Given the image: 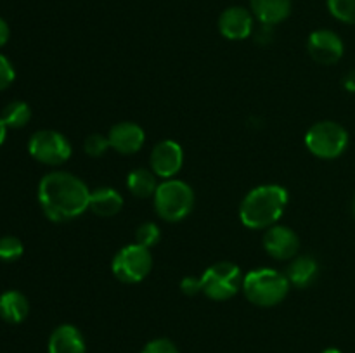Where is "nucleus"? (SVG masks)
Masks as SVG:
<instances>
[{"label":"nucleus","mask_w":355,"mask_h":353,"mask_svg":"<svg viewBox=\"0 0 355 353\" xmlns=\"http://www.w3.org/2000/svg\"><path fill=\"white\" fill-rule=\"evenodd\" d=\"M90 189L69 172H51L38 183V203L52 221H69L89 210Z\"/></svg>","instance_id":"1"},{"label":"nucleus","mask_w":355,"mask_h":353,"mask_svg":"<svg viewBox=\"0 0 355 353\" xmlns=\"http://www.w3.org/2000/svg\"><path fill=\"white\" fill-rule=\"evenodd\" d=\"M288 190L277 183H263L243 197L239 218L243 225L253 230H267L276 225L288 206Z\"/></svg>","instance_id":"2"},{"label":"nucleus","mask_w":355,"mask_h":353,"mask_svg":"<svg viewBox=\"0 0 355 353\" xmlns=\"http://www.w3.org/2000/svg\"><path fill=\"white\" fill-rule=\"evenodd\" d=\"M243 293L250 303L262 308H270L284 301L290 293V280L286 273L274 269H253L243 277Z\"/></svg>","instance_id":"3"},{"label":"nucleus","mask_w":355,"mask_h":353,"mask_svg":"<svg viewBox=\"0 0 355 353\" xmlns=\"http://www.w3.org/2000/svg\"><path fill=\"white\" fill-rule=\"evenodd\" d=\"M155 211L168 224H177L189 217L194 208V190L179 179L163 180L153 196Z\"/></svg>","instance_id":"4"},{"label":"nucleus","mask_w":355,"mask_h":353,"mask_svg":"<svg viewBox=\"0 0 355 353\" xmlns=\"http://www.w3.org/2000/svg\"><path fill=\"white\" fill-rule=\"evenodd\" d=\"M305 145L315 158L336 159L349 147V132L336 121H318L305 134Z\"/></svg>","instance_id":"5"},{"label":"nucleus","mask_w":355,"mask_h":353,"mask_svg":"<svg viewBox=\"0 0 355 353\" xmlns=\"http://www.w3.org/2000/svg\"><path fill=\"white\" fill-rule=\"evenodd\" d=\"M201 279V293L214 301H227L243 287V273L236 263L218 262L208 266Z\"/></svg>","instance_id":"6"},{"label":"nucleus","mask_w":355,"mask_h":353,"mask_svg":"<svg viewBox=\"0 0 355 353\" xmlns=\"http://www.w3.org/2000/svg\"><path fill=\"white\" fill-rule=\"evenodd\" d=\"M153 255L151 249L137 244H127L114 255L111 262V272L120 282L137 284L151 273Z\"/></svg>","instance_id":"7"},{"label":"nucleus","mask_w":355,"mask_h":353,"mask_svg":"<svg viewBox=\"0 0 355 353\" xmlns=\"http://www.w3.org/2000/svg\"><path fill=\"white\" fill-rule=\"evenodd\" d=\"M28 152L42 165L61 166L71 158V144L61 132L38 130L28 141Z\"/></svg>","instance_id":"8"},{"label":"nucleus","mask_w":355,"mask_h":353,"mask_svg":"<svg viewBox=\"0 0 355 353\" xmlns=\"http://www.w3.org/2000/svg\"><path fill=\"white\" fill-rule=\"evenodd\" d=\"M149 163H151V170L156 176L163 180L175 179V175L184 165L182 145L175 141H170V138L158 142L153 147Z\"/></svg>","instance_id":"9"},{"label":"nucleus","mask_w":355,"mask_h":353,"mask_svg":"<svg viewBox=\"0 0 355 353\" xmlns=\"http://www.w3.org/2000/svg\"><path fill=\"white\" fill-rule=\"evenodd\" d=\"M307 51L318 64L331 66L343 57L345 45L338 33L331 30L312 31L307 42Z\"/></svg>","instance_id":"10"},{"label":"nucleus","mask_w":355,"mask_h":353,"mask_svg":"<svg viewBox=\"0 0 355 353\" xmlns=\"http://www.w3.org/2000/svg\"><path fill=\"white\" fill-rule=\"evenodd\" d=\"M263 249L267 255L274 260H293L300 249V239L291 230L290 227L284 225H272L266 230L262 237Z\"/></svg>","instance_id":"11"},{"label":"nucleus","mask_w":355,"mask_h":353,"mask_svg":"<svg viewBox=\"0 0 355 353\" xmlns=\"http://www.w3.org/2000/svg\"><path fill=\"white\" fill-rule=\"evenodd\" d=\"M107 138L113 151H116L118 154L130 156L141 151L146 142V134L142 127L134 121H120L111 127Z\"/></svg>","instance_id":"12"},{"label":"nucleus","mask_w":355,"mask_h":353,"mask_svg":"<svg viewBox=\"0 0 355 353\" xmlns=\"http://www.w3.org/2000/svg\"><path fill=\"white\" fill-rule=\"evenodd\" d=\"M218 31L227 40H245L253 31V14L246 7H227L218 17Z\"/></svg>","instance_id":"13"},{"label":"nucleus","mask_w":355,"mask_h":353,"mask_svg":"<svg viewBox=\"0 0 355 353\" xmlns=\"http://www.w3.org/2000/svg\"><path fill=\"white\" fill-rule=\"evenodd\" d=\"M47 350L49 353H87V343L78 327L62 324L52 331Z\"/></svg>","instance_id":"14"},{"label":"nucleus","mask_w":355,"mask_h":353,"mask_svg":"<svg viewBox=\"0 0 355 353\" xmlns=\"http://www.w3.org/2000/svg\"><path fill=\"white\" fill-rule=\"evenodd\" d=\"M250 10L263 26H274L290 16L291 0H250Z\"/></svg>","instance_id":"15"},{"label":"nucleus","mask_w":355,"mask_h":353,"mask_svg":"<svg viewBox=\"0 0 355 353\" xmlns=\"http://www.w3.org/2000/svg\"><path fill=\"white\" fill-rule=\"evenodd\" d=\"M123 208V196L113 187H99L90 190L89 210L101 218H111Z\"/></svg>","instance_id":"16"},{"label":"nucleus","mask_w":355,"mask_h":353,"mask_svg":"<svg viewBox=\"0 0 355 353\" xmlns=\"http://www.w3.org/2000/svg\"><path fill=\"white\" fill-rule=\"evenodd\" d=\"M28 314H30V303L21 291L10 289L0 294V318L7 324H21Z\"/></svg>","instance_id":"17"},{"label":"nucleus","mask_w":355,"mask_h":353,"mask_svg":"<svg viewBox=\"0 0 355 353\" xmlns=\"http://www.w3.org/2000/svg\"><path fill=\"white\" fill-rule=\"evenodd\" d=\"M319 265L312 256H295L286 270V277L295 287H309L318 279Z\"/></svg>","instance_id":"18"},{"label":"nucleus","mask_w":355,"mask_h":353,"mask_svg":"<svg viewBox=\"0 0 355 353\" xmlns=\"http://www.w3.org/2000/svg\"><path fill=\"white\" fill-rule=\"evenodd\" d=\"M158 176L153 173V170L148 168H135L128 173L127 187L135 197L139 199H148V197L155 196L156 189H158Z\"/></svg>","instance_id":"19"},{"label":"nucleus","mask_w":355,"mask_h":353,"mask_svg":"<svg viewBox=\"0 0 355 353\" xmlns=\"http://www.w3.org/2000/svg\"><path fill=\"white\" fill-rule=\"evenodd\" d=\"M0 118H2L7 128L17 130V128H23L30 123L31 109L24 100H12V102L3 107Z\"/></svg>","instance_id":"20"},{"label":"nucleus","mask_w":355,"mask_h":353,"mask_svg":"<svg viewBox=\"0 0 355 353\" xmlns=\"http://www.w3.org/2000/svg\"><path fill=\"white\" fill-rule=\"evenodd\" d=\"M159 239H162V230H159V227L155 221H144L135 230V242L148 249L155 248L159 242Z\"/></svg>","instance_id":"21"},{"label":"nucleus","mask_w":355,"mask_h":353,"mask_svg":"<svg viewBox=\"0 0 355 353\" xmlns=\"http://www.w3.org/2000/svg\"><path fill=\"white\" fill-rule=\"evenodd\" d=\"M328 10L335 19L355 24V0H328Z\"/></svg>","instance_id":"22"},{"label":"nucleus","mask_w":355,"mask_h":353,"mask_svg":"<svg viewBox=\"0 0 355 353\" xmlns=\"http://www.w3.org/2000/svg\"><path fill=\"white\" fill-rule=\"evenodd\" d=\"M23 242L16 235H3L0 237V260L2 262H16L23 256Z\"/></svg>","instance_id":"23"},{"label":"nucleus","mask_w":355,"mask_h":353,"mask_svg":"<svg viewBox=\"0 0 355 353\" xmlns=\"http://www.w3.org/2000/svg\"><path fill=\"white\" fill-rule=\"evenodd\" d=\"M110 147V138L103 134H90L83 142V149L90 158H101L103 154H106Z\"/></svg>","instance_id":"24"},{"label":"nucleus","mask_w":355,"mask_h":353,"mask_svg":"<svg viewBox=\"0 0 355 353\" xmlns=\"http://www.w3.org/2000/svg\"><path fill=\"white\" fill-rule=\"evenodd\" d=\"M141 353H179V348H177L175 343L170 341V339L156 338L151 339L149 343H146V346L142 348Z\"/></svg>","instance_id":"25"},{"label":"nucleus","mask_w":355,"mask_h":353,"mask_svg":"<svg viewBox=\"0 0 355 353\" xmlns=\"http://www.w3.org/2000/svg\"><path fill=\"white\" fill-rule=\"evenodd\" d=\"M14 78H16V71H14L12 62L6 55L0 54V92L9 89L12 85Z\"/></svg>","instance_id":"26"},{"label":"nucleus","mask_w":355,"mask_h":353,"mask_svg":"<svg viewBox=\"0 0 355 353\" xmlns=\"http://www.w3.org/2000/svg\"><path fill=\"white\" fill-rule=\"evenodd\" d=\"M180 291L187 296H194V294L201 293V279L200 277L187 275L180 280Z\"/></svg>","instance_id":"27"},{"label":"nucleus","mask_w":355,"mask_h":353,"mask_svg":"<svg viewBox=\"0 0 355 353\" xmlns=\"http://www.w3.org/2000/svg\"><path fill=\"white\" fill-rule=\"evenodd\" d=\"M9 37H10L9 24H7V21L3 19V17H0V47H3V45L9 42Z\"/></svg>","instance_id":"28"},{"label":"nucleus","mask_w":355,"mask_h":353,"mask_svg":"<svg viewBox=\"0 0 355 353\" xmlns=\"http://www.w3.org/2000/svg\"><path fill=\"white\" fill-rule=\"evenodd\" d=\"M6 137H7V127H6V123H3L2 118H0V145L6 142Z\"/></svg>","instance_id":"29"},{"label":"nucleus","mask_w":355,"mask_h":353,"mask_svg":"<svg viewBox=\"0 0 355 353\" xmlns=\"http://www.w3.org/2000/svg\"><path fill=\"white\" fill-rule=\"evenodd\" d=\"M322 353H342V352H340L338 348H328V350H324Z\"/></svg>","instance_id":"30"},{"label":"nucleus","mask_w":355,"mask_h":353,"mask_svg":"<svg viewBox=\"0 0 355 353\" xmlns=\"http://www.w3.org/2000/svg\"><path fill=\"white\" fill-rule=\"evenodd\" d=\"M352 213H354V217H355V196H354V201H352Z\"/></svg>","instance_id":"31"}]
</instances>
